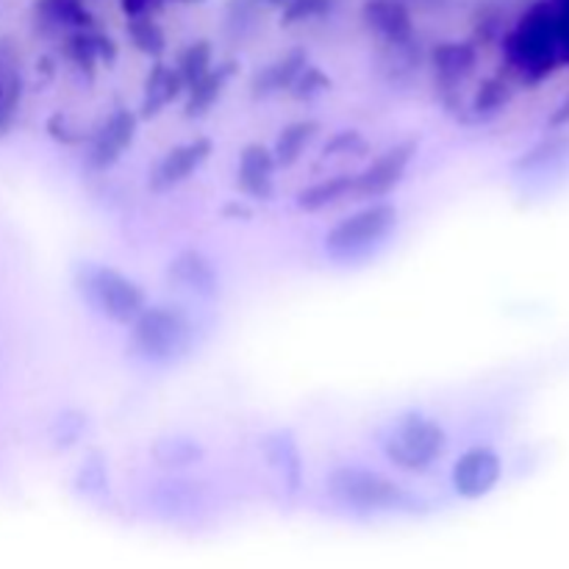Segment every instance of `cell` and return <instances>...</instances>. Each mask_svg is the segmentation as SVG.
Segmentation results:
<instances>
[{"mask_svg":"<svg viewBox=\"0 0 569 569\" xmlns=\"http://www.w3.org/2000/svg\"><path fill=\"white\" fill-rule=\"evenodd\" d=\"M126 33L139 53L148 56V59L153 61H161V56H164L167 50V33L156 17H137V20H128Z\"/></svg>","mask_w":569,"mask_h":569,"instance_id":"4316f807","label":"cell"},{"mask_svg":"<svg viewBox=\"0 0 569 569\" xmlns=\"http://www.w3.org/2000/svg\"><path fill=\"white\" fill-rule=\"evenodd\" d=\"M267 0H228L226 3V33L231 42H248L259 33L264 22Z\"/></svg>","mask_w":569,"mask_h":569,"instance_id":"7402d4cb","label":"cell"},{"mask_svg":"<svg viewBox=\"0 0 569 569\" xmlns=\"http://www.w3.org/2000/svg\"><path fill=\"white\" fill-rule=\"evenodd\" d=\"M292 3H298V0H267V6H272V9H287Z\"/></svg>","mask_w":569,"mask_h":569,"instance_id":"8d00e7d4","label":"cell"},{"mask_svg":"<svg viewBox=\"0 0 569 569\" xmlns=\"http://www.w3.org/2000/svg\"><path fill=\"white\" fill-rule=\"evenodd\" d=\"M503 476V461L492 448H470L453 465V489L459 498L478 500L492 492Z\"/></svg>","mask_w":569,"mask_h":569,"instance_id":"8fae6325","label":"cell"},{"mask_svg":"<svg viewBox=\"0 0 569 569\" xmlns=\"http://www.w3.org/2000/svg\"><path fill=\"white\" fill-rule=\"evenodd\" d=\"M131 345L144 361L170 367L187 359L194 345V322L181 306H148L131 326Z\"/></svg>","mask_w":569,"mask_h":569,"instance_id":"3957f363","label":"cell"},{"mask_svg":"<svg viewBox=\"0 0 569 569\" xmlns=\"http://www.w3.org/2000/svg\"><path fill=\"white\" fill-rule=\"evenodd\" d=\"M337 6V0H298V3L281 9V26H300V22L322 20Z\"/></svg>","mask_w":569,"mask_h":569,"instance_id":"f546056e","label":"cell"},{"mask_svg":"<svg viewBox=\"0 0 569 569\" xmlns=\"http://www.w3.org/2000/svg\"><path fill=\"white\" fill-rule=\"evenodd\" d=\"M76 289L89 309L98 311L114 326H133L139 315L148 309V292L131 276L117 267L87 261L76 270Z\"/></svg>","mask_w":569,"mask_h":569,"instance_id":"277c9868","label":"cell"},{"mask_svg":"<svg viewBox=\"0 0 569 569\" xmlns=\"http://www.w3.org/2000/svg\"><path fill=\"white\" fill-rule=\"evenodd\" d=\"M503 53L509 70L522 81H542L561 64L550 0H537L528 6L517 26L503 33Z\"/></svg>","mask_w":569,"mask_h":569,"instance_id":"6da1fadb","label":"cell"},{"mask_svg":"<svg viewBox=\"0 0 569 569\" xmlns=\"http://www.w3.org/2000/svg\"><path fill=\"white\" fill-rule=\"evenodd\" d=\"M139 117L126 106H117L109 117L100 120V126L89 133L87 142V161L92 170H109L122 159L137 137Z\"/></svg>","mask_w":569,"mask_h":569,"instance_id":"9c48e42d","label":"cell"},{"mask_svg":"<svg viewBox=\"0 0 569 569\" xmlns=\"http://www.w3.org/2000/svg\"><path fill=\"white\" fill-rule=\"evenodd\" d=\"M48 133L53 139H59L61 144H70V148L89 142V133H83L81 128L72 126L70 117H67V114H53V117H50V120H48Z\"/></svg>","mask_w":569,"mask_h":569,"instance_id":"d6a6232c","label":"cell"},{"mask_svg":"<svg viewBox=\"0 0 569 569\" xmlns=\"http://www.w3.org/2000/svg\"><path fill=\"white\" fill-rule=\"evenodd\" d=\"M187 92L181 76L176 72V67L167 64V61H153V67L148 70L142 89V103H139V117H156Z\"/></svg>","mask_w":569,"mask_h":569,"instance_id":"ac0fdd59","label":"cell"},{"mask_svg":"<svg viewBox=\"0 0 569 569\" xmlns=\"http://www.w3.org/2000/svg\"><path fill=\"white\" fill-rule=\"evenodd\" d=\"M420 44H400V48H378V64L389 83H406L420 70Z\"/></svg>","mask_w":569,"mask_h":569,"instance_id":"cb8c5ba5","label":"cell"},{"mask_svg":"<svg viewBox=\"0 0 569 569\" xmlns=\"http://www.w3.org/2000/svg\"><path fill=\"white\" fill-rule=\"evenodd\" d=\"M264 453L267 461H270L276 470H281L283 483L295 492L300 483V453L298 448H295L292 439H289V433H276V437L267 439Z\"/></svg>","mask_w":569,"mask_h":569,"instance_id":"484cf974","label":"cell"},{"mask_svg":"<svg viewBox=\"0 0 569 569\" xmlns=\"http://www.w3.org/2000/svg\"><path fill=\"white\" fill-rule=\"evenodd\" d=\"M176 3H200V0H176Z\"/></svg>","mask_w":569,"mask_h":569,"instance_id":"74e56055","label":"cell"},{"mask_svg":"<svg viewBox=\"0 0 569 569\" xmlns=\"http://www.w3.org/2000/svg\"><path fill=\"white\" fill-rule=\"evenodd\" d=\"M395 226H398V209L392 203L387 200L365 203L326 233V253L337 261L361 259L378 242H383Z\"/></svg>","mask_w":569,"mask_h":569,"instance_id":"8992f818","label":"cell"},{"mask_svg":"<svg viewBox=\"0 0 569 569\" xmlns=\"http://www.w3.org/2000/svg\"><path fill=\"white\" fill-rule=\"evenodd\" d=\"M317 133H320V122L317 120H295L278 133L276 144H272V159L276 167H292L303 159V153L309 150V144L315 142Z\"/></svg>","mask_w":569,"mask_h":569,"instance_id":"44dd1931","label":"cell"},{"mask_svg":"<svg viewBox=\"0 0 569 569\" xmlns=\"http://www.w3.org/2000/svg\"><path fill=\"white\" fill-rule=\"evenodd\" d=\"M164 0H120V9L126 20H137V17H156Z\"/></svg>","mask_w":569,"mask_h":569,"instance_id":"836d02e7","label":"cell"},{"mask_svg":"<svg viewBox=\"0 0 569 569\" xmlns=\"http://www.w3.org/2000/svg\"><path fill=\"white\" fill-rule=\"evenodd\" d=\"M503 31V14H500L498 6H481L476 11V20H472V44H489L492 39L500 37Z\"/></svg>","mask_w":569,"mask_h":569,"instance_id":"4dcf8cb0","label":"cell"},{"mask_svg":"<svg viewBox=\"0 0 569 569\" xmlns=\"http://www.w3.org/2000/svg\"><path fill=\"white\" fill-rule=\"evenodd\" d=\"M33 26L37 31L59 39H64L67 33L98 28L83 0H33Z\"/></svg>","mask_w":569,"mask_h":569,"instance_id":"5bb4252c","label":"cell"},{"mask_svg":"<svg viewBox=\"0 0 569 569\" xmlns=\"http://www.w3.org/2000/svg\"><path fill=\"white\" fill-rule=\"evenodd\" d=\"M361 22L376 37L378 48H400L417 42L415 11L403 0H365Z\"/></svg>","mask_w":569,"mask_h":569,"instance_id":"30bf717a","label":"cell"},{"mask_svg":"<svg viewBox=\"0 0 569 569\" xmlns=\"http://www.w3.org/2000/svg\"><path fill=\"white\" fill-rule=\"evenodd\" d=\"M153 459L161 467H189L203 459V450L189 439H164L153 448Z\"/></svg>","mask_w":569,"mask_h":569,"instance_id":"83f0119b","label":"cell"},{"mask_svg":"<svg viewBox=\"0 0 569 569\" xmlns=\"http://www.w3.org/2000/svg\"><path fill=\"white\" fill-rule=\"evenodd\" d=\"M276 159L272 150L264 144L253 142L239 153L237 167V187L239 192L253 200H270L276 192Z\"/></svg>","mask_w":569,"mask_h":569,"instance_id":"2e32d148","label":"cell"},{"mask_svg":"<svg viewBox=\"0 0 569 569\" xmlns=\"http://www.w3.org/2000/svg\"><path fill=\"white\" fill-rule=\"evenodd\" d=\"M417 142H398L378 153L376 159L367 161L361 170H356L353 181V200H365V203H376L383 200L389 192L400 187V181L409 172L411 161H415Z\"/></svg>","mask_w":569,"mask_h":569,"instance_id":"ba28073f","label":"cell"},{"mask_svg":"<svg viewBox=\"0 0 569 569\" xmlns=\"http://www.w3.org/2000/svg\"><path fill=\"white\" fill-rule=\"evenodd\" d=\"M328 89H331V78H328L320 67L309 64L303 72H300L298 81H295V87L289 89V92H292L298 100H315L317 94L328 92Z\"/></svg>","mask_w":569,"mask_h":569,"instance_id":"1f68e13d","label":"cell"},{"mask_svg":"<svg viewBox=\"0 0 569 569\" xmlns=\"http://www.w3.org/2000/svg\"><path fill=\"white\" fill-rule=\"evenodd\" d=\"M478 61H481V48L472 44L470 39H445V42L431 48L428 64H431V76L433 83H437L439 100L448 109H459L461 87L476 76Z\"/></svg>","mask_w":569,"mask_h":569,"instance_id":"52a82bcc","label":"cell"},{"mask_svg":"<svg viewBox=\"0 0 569 569\" xmlns=\"http://www.w3.org/2000/svg\"><path fill=\"white\" fill-rule=\"evenodd\" d=\"M117 42L103 33L100 28H87V31L67 33L61 39V56L76 67L78 72L92 78L100 67H111L117 61Z\"/></svg>","mask_w":569,"mask_h":569,"instance_id":"4fadbf2b","label":"cell"},{"mask_svg":"<svg viewBox=\"0 0 569 569\" xmlns=\"http://www.w3.org/2000/svg\"><path fill=\"white\" fill-rule=\"evenodd\" d=\"M172 67H176V72L181 76L183 87H194L206 72L214 70V48H211L209 39H194V42H189L187 48L178 53Z\"/></svg>","mask_w":569,"mask_h":569,"instance_id":"d4e9b609","label":"cell"},{"mask_svg":"<svg viewBox=\"0 0 569 569\" xmlns=\"http://www.w3.org/2000/svg\"><path fill=\"white\" fill-rule=\"evenodd\" d=\"M326 489L337 503L353 511L376 515V511H406L420 506V498L409 492L403 483L367 467H337L326 478Z\"/></svg>","mask_w":569,"mask_h":569,"instance_id":"5b68a950","label":"cell"},{"mask_svg":"<svg viewBox=\"0 0 569 569\" xmlns=\"http://www.w3.org/2000/svg\"><path fill=\"white\" fill-rule=\"evenodd\" d=\"M367 142L359 131H339L322 148V161H339V159H356L365 156Z\"/></svg>","mask_w":569,"mask_h":569,"instance_id":"f1b7e54d","label":"cell"},{"mask_svg":"<svg viewBox=\"0 0 569 569\" xmlns=\"http://www.w3.org/2000/svg\"><path fill=\"white\" fill-rule=\"evenodd\" d=\"M237 72V64L233 61H226V64H217L214 70L206 72L194 87H189L187 98H183V114L187 117H203L217 100L226 92V83L231 81V76Z\"/></svg>","mask_w":569,"mask_h":569,"instance_id":"ffe728a7","label":"cell"},{"mask_svg":"<svg viewBox=\"0 0 569 569\" xmlns=\"http://www.w3.org/2000/svg\"><path fill=\"white\" fill-rule=\"evenodd\" d=\"M353 181L356 172H337V176L322 178V181L300 189L298 209L317 214V211H326L331 209V206L345 203V200H353Z\"/></svg>","mask_w":569,"mask_h":569,"instance_id":"d6986e66","label":"cell"},{"mask_svg":"<svg viewBox=\"0 0 569 569\" xmlns=\"http://www.w3.org/2000/svg\"><path fill=\"white\" fill-rule=\"evenodd\" d=\"M406 6H409L411 11L415 9H426V11H437V9H445V6L450 3V0H403Z\"/></svg>","mask_w":569,"mask_h":569,"instance_id":"e575fe53","label":"cell"},{"mask_svg":"<svg viewBox=\"0 0 569 569\" xmlns=\"http://www.w3.org/2000/svg\"><path fill=\"white\" fill-rule=\"evenodd\" d=\"M306 67H309V53L306 50H287V53H281L256 72L253 81H250V94L253 98H272V94L289 92Z\"/></svg>","mask_w":569,"mask_h":569,"instance_id":"e0dca14e","label":"cell"},{"mask_svg":"<svg viewBox=\"0 0 569 569\" xmlns=\"http://www.w3.org/2000/svg\"><path fill=\"white\" fill-rule=\"evenodd\" d=\"M567 120H569V98L565 100V103L559 106V111H556V114H553L556 126H559V122H567Z\"/></svg>","mask_w":569,"mask_h":569,"instance_id":"d590c367","label":"cell"},{"mask_svg":"<svg viewBox=\"0 0 569 569\" xmlns=\"http://www.w3.org/2000/svg\"><path fill=\"white\" fill-rule=\"evenodd\" d=\"M167 281L176 289L198 295V298H211L220 289V276H217L214 264L200 250H181L167 264Z\"/></svg>","mask_w":569,"mask_h":569,"instance_id":"9a60e30c","label":"cell"},{"mask_svg":"<svg viewBox=\"0 0 569 569\" xmlns=\"http://www.w3.org/2000/svg\"><path fill=\"white\" fill-rule=\"evenodd\" d=\"M209 156L211 139L206 137H194L189 139V142L176 144V148L167 150V153L161 156V161L153 167V172H150V189H153V192H167V189L189 181V178L209 161Z\"/></svg>","mask_w":569,"mask_h":569,"instance_id":"7c38bea8","label":"cell"},{"mask_svg":"<svg viewBox=\"0 0 569 569\" xmlns=\"http://www.w3.org/2000/svg\"><path fill=\"white\" fill-rule=\"evenodd\" d=\"M511 100V83L509 78L503 76H492V78H483L481 83H478L476 94H472L470 100V120L481 122V120H489V117L500 114V111L509 106Z\"/></svg>","mask_w":569,"mask_h":569,"instance_id":"603a6c76","label":"cell"},{"mask_svg":"<svg viewBox=\"0 0 569 569\" xmlns=\"http://www.w3.org/2000/svg\"><path fill=\"white\" fill-rule=\"evenodd\" d=\"M381 448L389 465L411 472V476H422V472H431L448 456L450 439L448 431L433 417L422 415V411H409L389 426Z\"/></svg>","mask_w":569,"mask_h":569,"instance_id":"7a4b0ae2","label":"cell"}]
</instances>
